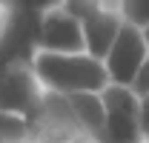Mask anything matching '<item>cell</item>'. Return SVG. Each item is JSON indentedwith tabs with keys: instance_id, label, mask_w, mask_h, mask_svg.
<instances>
[{
	"instance_id": "1",
	"label": "cell",
	"mask_w": 149,
	"mask_h": 143,
	"mask_svg": "<svg viewBox=\"0 0 149 143\" xmlns=\"http://www.w3.org/2000/svg\"><path fill=\"white\" fill-rule=\"evenodd\" d=\"M32 80L43 94L72 97V94H100L109 86L100 60L89 54H46L32 52L29 57Z\"/></svg>"
},
{
	"instance_id": "2",
	"label": "cell",
	"mask_w": 149,
	"mask_h": 143,
	"mask_svg": "<svg viewBox=\"0 0 149 143\" xmlns=\"http://www.w3.org/2000/svg\"><path fill=\"white\" fill-rule=\"evenodd\" d=\"M66 6L77 17L80 37H83V52L89 57H95V60H103V54L109 52L112 40L118 37L120 26H123L118 3H92V0H83V3H66Z\"/></svg>"
},
{
	"instance_id": "3",
	"label": "cell",
	"mask_w": 149,
	"mask_h": 143,
	"mask_svg": "<svg viewBox=\"0 0 149 143\" xmlns=\"http://www.w3.org/2000/svg\"><path fill=\"white\" fill-rule=\"evenodd\" d=\"M103 135L100 143H141V100L129 86H106L100 92Z\"/></svg>"
},
{
	"instance_id": "4",
	"label": "cell",
	"mask_w": 149,
	"mask_h": 143,
	"mask_svg": "<svg viewBox=\"0 0 149 143\" xmlns=\"http://www.w3.org/2000/svg\"><path fill=\"white\" fill-rule=\"evenodd\" d=\"M32 46H35V52L46 54H83L80 26L66 3H52L37 15Z\"/></svg>"
},
{
	"instance_id": "5",
	"label": "cell",
	"mask_w": 149,
	"mask_h": 143,
	"mask_svg": "<svg viewBox=\"0 0 149 143\" xmlns=\"http://www.w3.org/2000/svg\"><path fill=\"white\" fill-rule=\"evenodd\" d=\"M143 60H146V46H143L141 29L123 23L120 32H118V37L112 40L109 52L103 54L100 66H103V72H106L109 86H129Z\"/></svg>"
},
{
	"instance_id": "6",
	"label": "cell",
	"mask_w": 149,
	"mask_h": 143,
	"mask_svg": "<svg viewBox=\"0 0 149 143\" xmlns=\"http://www.w3.org/2000/svg\"><path fill=\"white\" fill-rule=\"evenodd\" d=\"M66 103L72 109L74 120L80 123L83 135L92 137L95 143H100V135H103V106H100V94H72V97H66Z\"/></svg>"
},
{
	"instance_id": "7",
	"label": "cell",
	"mask_w": 149,
	"mask_h": 143,
	"mask_svg": "<svg viewBox=\"0 0 149 143\" xmlns=\"http://www.w3.org/2000/svg\"><path fill=\"white\" fill-rule=\"evenodd\" d=\"M0 143H32V120L23 115L0 112Z\"/></svg>"
},
{
	"instance_id": "8",
	"label": "cell",
	"mask_w": 149,
	"mask_h": 143,
	"mask_svg": "<svg viewBox=\"0 0 149 143\" xmlns=\"http://www.w3.org/2000/svg\"><path fill=\"white\" fill-rule=\"evenodd\" d=\"M118 12L123 23H129L135 29H146L149 26V0H126V3H118Z\"/></svg>"
},
{
	"instance_id": "9",
	"label": "cell",
	"mask_w": 149,
	"mask_h": 143,
	"mask_svg": "<svg viewBox=\"0 0 149 143\" xmlns=\"http://www.w3.org/2000/svg\"><path fill=\"white\" fill-rule=\"evenodd\" d=\"M129 89H132V94H135L138 100H143V97H149V54H146V60L141 63V69H138V74L132 77Z\"/></svg>"
},
{
	"instance_id": "10",
	"label": "cell",
	"mask_w": 149,
	"mask_h": 143,
	"mask_svg": "<svg viewBox=\"0 0 149 143\" xmlns=\"http://www.w3.org/2000/svg\"><path fill=\"white\" fill-rule=\"evenodd\" d=\"M12 23H15V6L0 0V46L6 43V37L12 32Z\"/></svg>"
},
{
	"instance_id": "11",
	"label": "cell",
	"mask_w": 149,
	"mask_h": 143,
	"mask_svg": "<svg viewBox=\"0 0 149 143\" xmlns=\"http://www.w3.org/2000/svg\"><path fill=\"white\" fill-rule=\"evenodd\" d=\"M141 35H143V46H146V54H149V26L141 32Z\"/></svg>"
}]
</instances>
